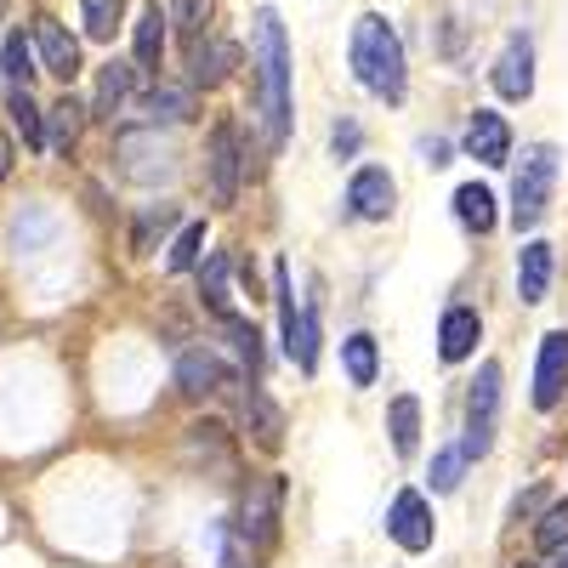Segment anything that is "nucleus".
<instances>
[{"label":"nucleus","mask_w":568,"mask_h":568,"mask_svg":"<svg viewBox=\"0 0 568 568\" xmlns=\"http://www.w3.org/2000/svg\"><path fill=\"white\" fill-rule=\"evenodd\" d=\"M251 63H256V109H262L267 142L284 149V136H291V45H284V23L273 7L256 12Z\"/></svg>","instance_id":"obj_1"},{"label":"nucleus","mask_w":568,"mask_h":568,"mask_svg":"<svg viewBox=\"0 0 568 568\" xmlns=\"http://www.w3.org/2000/svg\"><path fill=\"white\" fill-rule=\"evenodd\" d=\"M353 74L375 91L382 103H404V91H409V69H404V40L387 18H375L364 12L353 23Z\"/></svg>","instance_id":"obj_2"},{"label":"nucleus","mask_w":568,"mask_h":568,"mask_svg":"<svg viewBox=\"0 0 568 568\" xmlns=\"http://www.w3.org/2000/svg\"><path fill=\"white\" fill-rule=\"evenodd\" d=\"M551 187H557V149L551 142H535V149L524 154V165H517V176H511V227L517 233L546 216Z\"/></svg>","instance_id":"obj_3"},{"label":"nucleus","mask_w":568,"mask_h":568,"mask_svg":"<svg viewBox=\"0 0 568 568\" xmlns=\"http://www.w3.org/2000/svg\"><path fill=\"white\" fill-rule=\"evenodd\" d=\"M278 524H284V478L267 471V478H251L245 500H240V535L251 540V551H273L278 546Z\"/></svg>","instance_id":"obj_4"},{"label":"nucleus","mask_w":568,"mask_h":568,"mask_svg":"<svg viewBox=\"0 0 568 568\" xmlns=\"http://www.w3.org/2000/svg\"><path fill=\"white\" fill-rule=\"evenodd\" d=\"M205 176H211V200L227 211L240 200V182H245V149H240V125L216 120L211 142H205Z\"/></svg>","instance_id":"obj_5"},{"label":"nucleus","mask_w":568,"mask_h":568,"mask_svg":"<svg viewBox=\"0 0 568 568\" xmlns=\"http://www.w3.org/2000/svg\"><path fill=\"white\" fill-rule=\"evenodd\" d=\"M495 409H500V364H484L478 382H471V393H466V438H460L466 460L489 455V444H495Z\"/></svg>","instance_id":"obj_6"},{"label":"nucleus","mask_w":568,"mask_h":568,"mask_svg":"<svg viewBox=\"0 0 568 568\" xmlns=\"http://www.w3.org/2000/svg\"><path fill=\"white\" fill-rule=\"evenodd\" d=\"M495 91L506 103H529V91H535V45L524 34H511L506 52L495 58Z\"/></svg>","instance_id":"obj_7"},{"label":"nucleus","mask_w":568,"mask_h":568,"mask_svg":"<svg viewBox=\"0 0 568 568\" xmlns=\"http://www.w3.org/2000/svg\"><path fill=\"white\" fill-rule=\"evenodd\" d=\"M387 535H393L404 551H426V546H433V506H426L415 489H404V495L387 506Z\"/></svg>","instance_id":"obj_8"},{"label":"nucleus","mask_w":568,"mask_h":568,"mask_svg":"<svg viewBox=\"0 0 568 568\" xmlns=\"http://www.w3.org/2000/svg\"><path fill=\"white\" fill-rule=\"evenodd\" d=\"M393 200H398V187H393V176H387L382 165L353 171V182H347V205H353V216H364V222H387V216H393Z\"/></svg>","instance_id":"obj_9"},{"label":"nucleus","mask_w":568,"mask_h":568,"mask_svg":"<svg viewBox=\"0 0 568 568\" xmlns=\"http://www.w3.org/2000/svg\"><path fill=\"white\" fill-rule=\"evenodd\" d=\"M34 52L45 63V74H58V80H74L80 74V40L58 23V18H34Z\"/></svg>","instance_id":"obj_10"},{"label":"nucleus","mask_w":568,"mask_h":568,"mask_svg":"<svg viewBox=\"0 0 568 568\" xmlns=\"http://www.w3.org/2000/svg\"><path fill=\"white\" fill-rule=\"evenodd\" d=\"M562 387H568V329H551V336L540 342V364H535V404L557 409Z\"/></svg>","instance_id":"obj_11"},{"label":"nucleus","mask_w":568,"mask_h":568,"mask_svg":"<svg viewBox=\"0 0 568 568\" xmlns=\"http://www.w3.org/2000/svg\"><path fill=\"white\" fill-rule=\"evenodd\" d=\"M466 154L484 160V165H506L511 160V125L495 109H478L471 125H466Z\"/></svg>","instance_id":"obj_12"},{"label":"nucleus","mask_w":568,"mask_h":568,"mask_svg":"<svg viewBox=\"0 0 568 568\" xmlns=\"http://www.w3.org/2000/svg\"><path fill=\"white\" fill-rule=\"evenodd\" d=\"M120 154H125V176H131V182H160V176H171V149H165V142H154L149 131H125V136H120Z\"/></svg>","instance_id":"obj_13"},{"label":"nucleus","mask_w":568,"mask_h":568,"mask_svg":"<svg viewBox=\"0 0 568 568\" xmlns=\"http://www.w3.org/2000/svg\"><path fill=\"white\" fill-rule=\"evenodd\" d=\"M478 342H484L478 307H449L444 324H438V358L444 364H460V358H471V347H478Z\"/></svg>","instance_id":"obj_14"},{"label":"nucleus","mask_w":568,"mask_h":568,"mask_svg":"<svg viewBox=\"0 0 568 568\" xmlns=\"http://www.w3.org/2000/svg\"><path fill=\"white\" fill-rule=\"evenodd\" d=\"M176 387H182L187 398H211L216 387H227V364H222L211 347L182 353V358H176Z\"/></svg>","instance_id":"obj_15"},{"label":"nucleus","mask_w":568,"mask_h":568,"mask_svg":"<svg viewBox=\"0 0 568 568\" xmlns=\"http://www.w3.org/2000/svg\"><path fill=\"white\" fill-rule=\"evenodd\" d=\"M233 63H240V45L233 40H222V34H205L194 52H187V69H194V85H222L227 74H233Z\"/></svg>","instance_id":"obj_16"},{"label":"nucleus","mask_w":568,"mask_h":568,"mask_svg":"<svg viewBox=\"0 0 568 568\" xmlns=\"http://www.w3.org/2000/svg\"><path fill=\"white\" fill-rule=\"evenodd\" d=\"M546 291H551V245L529 240L524 251H517V296L535 307V302H546Z\"/></svg>","instance_id":"obj_17"},{"label":"nucleus","mask_w":568,"mask_h":568,"mask_svg":"<svg viewBox=\"0 0 568 568\" xmlns=\"http://www.w3.org/2000/svg\"><path fill=\"white\" fill-rule=\"evenodd\" d=\"M131 85H136V69L120 63V58H109V63L98 69V98H91V114L114 120V114L125 109V98H131Z\"/></svg>","instance_id":"obj_18"},{"label":"nucleus","mask_w":568,"mask_h":568,"mask_svg":"<svg viewBox=\"0 0 568 568\" xmlns=\"http://www.w3.org/2000/svg\"><path fill=\"white\" fill-rule=\"evenodd\" d=\"M245 426L256 433V444H262V449H284V409H278L262 387H251V393H245Z\"/></svg>","instance_id":"obj_19"},{"label":"nucleus","mask_w":568,"mask_h":568,"mask_svg":"<svg viewBox=\"0 0 568 568\" xmlns=\"http://www.w3.org/2000/svg\"><path fill=\"white\" fill-rule=\"evenodd\" d=\"M227 267H233L227 251H211L205 267H200V296H205V307H211L222 324H227V318H240V313H233V296H227Z\"/></svg>","instance_id":"obj_20"},{"label":"nucleus","mask_w":568,"mask_h":568,"mask_svg":"<svg viewBox=\"0 0 568 568\" xmlns=\"http://www.w3.org/2000/svg\"><path fill=\"white\" fill-rule=\"evenodd\" d=\"M142 120H149V125H160V120H171V125L194 120V91H187V85H154L149 98H142Z\"/></svg>","instance_id":"obj_21"},{"label":"nucleus","mask_w":568,"mask_h":568,"mask_svg":"<svg viewBox=\"0 0 568 568\" xmlns=\"http://www.w3.org/2000/svg\"><path fill=\"white\" fill-rule=\"evenodd\" d=\"M455 216H460V227H471V233H495V194L484 182H466V187H455Z\"/></svg>","instance_id":"obj_22"},{"label":"nucleus","mask_w":568,"mask_h":568,"mask_svg":"<svg viewBox=\"0 0 568 568\" xmlns=\"http://www.w3.org/2000/svg\"><path fill=\"white\" fill-rule=\"evenodd\" d=\"M80 125H85V109H80L74 98H63V103H52V109H45V142L58 149V160H69V154H74Z\"/></svg>","instance_id":"obj_23"},{"label":"nucleus","mask_w":568,"mask_h":568,"mask_svg":"<svg viewBox=\"0 0 568 568\" xmlns=\"http://www.w3.org/2000/svg\"><path fill=\"white\" fill-rule=\"evenodd\" d=\"M165 23H171V12H160V7H149L136 18V63L142 69H160L165 63Z\"/></svg>","instance_id":"obj_24"},{"label":"nucleus","mask_w":568,"mask_h":568,"mask_svg":"<svg viewBox=\"0 0 568 568\" xmlns=\"http://www.w3.org/2000/svg\"><path fill=\"white\" fill-rule=\"evenodd\" d=\"M342 364H347V382L353 387H375V369H382V353H375V336H347L342 342Z\"/></svg>","instance_id":"obj_25"},{"label":"nucleus","mask_w":568,"mask_h":568,"mask_svg":"<svg viewBox=\"0 0 568 568\" xmlns=\"http://www.w3.org/2000/svg\"><path fill=\"white\" fill-rule=\"evenodd\" d=\"M211 12H216V0H171V23L187 40V52L211 34Z\"/></svg>","instance_id":"obj_26"},{"label":"nucleus","mask_w":568,"mask_h":568,"mask_svg":"<svg viewBox=\"0 0 568 568\" xmlns=\"http://www.w3.org/2000/svg\"><path fill=\"white\" fill-rule=\"evenodd\" d=\"M387 433H393V449L398 455H415V444H420V404L404 393V398H393V409H387Z\"/></svg>","instance_id":"obj_27"},{"label":"nucleus","mask_w":568,"mask_h":568,"mask_svg":"<svg viewBox=\"0 0 568 568\" xmlns=\"http://www.w3.org/2000/svg\"><path fill=\"white\" fill-rule=\"evenodd\" d=\"M7 114H12V125L23 131V142H29V149H45V114L34 109L29 85H12V98H7Z\"/></svg>","instance_id":"obj_28"},{"label":"nucleus","mask_w":568,"mask_h":568,"mask_svg":"<svg viewBox=\"0 0 568 568\" xmlns=\"http://www.w3.org/2000/svg\"><path fill=\"white\" fill-rule=\"evenodd\" d=\"M0 74H7L12 85H29V74H34V40L23 29H12L7 45H0Z\"/></svg>","instance_id":"obj_29"},{"label":"nucleus","mask_w":568,"mask_h":568,"mask_svg":"<svg viewBox=\"0 0 568 568\" xmlns=\"http://www.w3.org/2000/svg\"><path fill=\"white\" fill-rule=\"evenodd\" d=\"M80 18L91 40H114L120 18H125V0H80Z\"/></svg>","instance_id":"obj_30"},{"label":"nucleus","mask_w":568,"mask_h":568,"mask_svg":"<svg viewBox=\"0 0 568 568\" xmlns=\"http://www.w3.org/2000/svg\"><path fill=\"white\" fill-rule=\"evenodd\" d=\"M291 358H296V369H302V375H313V369H318V307H313V302L302 307V324H296Z\"/></svg>","instance_id":"obj_31"},{"label":"nucleus","mask_w":568,"mask_h":568,"mask_svg":"<svg viewBox=\"0 0 568 568\" xmlns=\"http://www.w3.org/2000/svg\"><path fill=\"white\" fill-rule=\"evenodd\" d=\"M176 222V205H149L142 211V222H136V233H131V251L136 256H149L154 251V240H165V227Z\"/></svg>","instance_id":"obj_32"},{"label":"nucleus","mask_w":568,"mask_h":568,"mask_svg":"<svg viewBox=\"0 0 568 568\" xmlns=\"http://www.w3.org/2000/svg\"><path fill=\"white\" fill-rule=\"evenodd\" d=\"M200 251H205V222H187V227L176 233V245H171L165 267H171V273H187V267H200Z\"/></svg>","instance_id":"obj_33"},{"label":"nucleus","mask_w":568,"mask_h":568,"mask_svg":"<svg viewBox=\"0 0 568 568\" xmlns=\"http://www.w3.org/2000/svg\"><path fill=\"white\" fill-rule=\"evenodd\" d=\"M273 296H278L284 347H291V342H296V324H302V313H296V296H291V267H284V262H273Z\"/></svg>","instance_id":"obj_34"},{"label":"nucleus","mask_w":568,"mask_h":568,"mask_svg":"<svg viewBox=\"0 0 568 568\" xmlns=\"http://www.w3.org/2000/svg\"><path fill=\"white\" fill-rule=\"evenodd\" d=\"M535 540H540V551H562V546H568V500H557V506L540 517Z\"/></svg>","instance_id":"obj_35"},{"label":"nucleus","mask_w":568,"mask_h":568,"mask_svg":"<svg viewBox=\"0 0 568 568\" xmlns=\"http://www.w3.org/2000/svg\"><path fill=\"white\" fill-rule=\"evenodd\" d=\"M227 336H233V347H240V358H245L251 369H262V336H256V324L227 318Z\"/></svg>","instance_id":"obj_36"},{"label":"nucleus","mask_w":568,"mask_h":568,"mask_svg":"<svg viewBox=\"0 0 568 568\" xmlns=\"http://www.w3.org/2000/svg\"><path fill=\"white\" fill-rule=\"evenodd\" d=\"M460 466H466L460 449H438V455H433V489H438V495H449V489L460 484Z\"/></svg>","instance_id":"obj_37"},{"label":"nucleus","mask_w":568,"mask_h":568,"mask_svg":"<svg viewBox=\"0 0 568 568\" xmlns=\"http://www.w3.org/2000/svg\"><path fill=\"white\" fill-rule=\"evenodd\" d=\"M353 149H358V125H342L336 131V154H353Z\"/></svg>","instance_id":"obj_38"},{"label":"nucleus","mask_w":568,"mask_h":568,"mask_svg":"<svg viewBox=\"0 0 568 568\" xmlns=\"http://www.w3.org/2000/svg\"><path fill=\"white\" fill-rule=\"evenodd\" d=\"M420 154L433 160V165H444V160H449V142H438V136H433V142H420Z\"/></svg>","instance_id":"obj_39"},{"label":"nucleus","mask_w":568,"mask_h":568,"mask_svg":"<svg viewBox=\"0 0 568 568\" xmlns=\"http://www.w3.org/2000/svg\"><path fill=\"white\" fill-rule=\"evenodd\" d=\"M12 176V136H0V182Z\"/></svg>","instance_id":"obj_40"},{"label":"nucleus","mask_w":568,"mask_h":568,"mask_svg":"<svg viewBox=\"0 0 568 568\" xmlns=\"http://www.w3.org/2000/svg\"><path fill=\"white\" fill-rule=\"evenodd\" d=\"M222 568H245V562H240V551H222Z\"/></svg>","instance_id":"obj_41"},{"label":"nucleus","mask_w":568,"mask_h":568,"mask_svg":"<svg viewBox=\"0 0 568 568\" xmlns=\"http://www.w3.org/2000/svg\"><path fill=\"white\" fill-rule=\"evenodd\" d=\"M557 568H568V546H562V551H557Z\"/></svg>","instance_id":"obj_42"},{"label":"nucleus","mask_w":568,"mask_h":568,"mask_svg":"<svg viewBox=\"0 0 568 568\" xmlns=\"http://www.w3.org/2000/svg\"><path fill=\"white\" fill-rule=\"evenodd\" d=\"M517 568H540V562H517Z\"/></svg>","instance_id":"obj_43"}]
</instances>
